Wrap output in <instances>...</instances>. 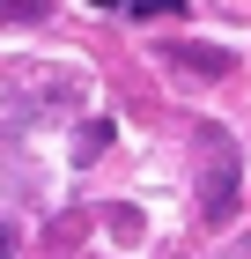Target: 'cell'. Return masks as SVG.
I'll return each instance as SVG.
<instances>
[{"instance_id": "cell-2", "label": "cell", "mask_w": 251, "mask_h": 259, "mask_svg": "<svg viewBox=\"0 0 251 259\" xmlns=\"http://www.w3.org/2000/svg\"><path fill=\"white\" fill-rule=\"evenodd\" d=\"M163 60L185 67V74H229V67H236L222 45H163Z\"/></svg>"}, {"instance_id": "cell-6", "label": "cell", "mask_w": 251, "mask_h": 259, "mask_svg": "<svg viewBox=\"0 0 251 259\" xmlns=\"http://www.w3.org/2000/svg\"><path fill=\"white\" fill-rule=\"evenodd\" d=\"M0 259H8V230H0Z\"/></svg>"}, {"instance_id": "cell-5", "label": "cell", "mask_w": 251, "mask_h": 259, "mask_svg": "<svg viewBox=\"0 0 251 259\" xmlns=\"http://www.w3.org/2000/svg\"><path fill=\"white\" fill-rule=\"evenodd\" d=\"M96 8H126V0H96Z\"/></svg>"}, {"instance_id": "cell-1", "label": "cell", "mask_w": 251, "mask_h": 259, "mask_svg": "<svg viewBox=\"0 0 251 259\" xmlns=\"http://www.w3.org/2000/svg\"><path fill=\"white\" fill-rule=\"evenodd\" d=\"M192 148H199V215L229 222L236 185H244V148H236L222 126H192Z\"/></svg>"}, {"instance_id": "cell-4", "label": "cell", "mask_w": 251, "mask_h": 259, "mask_svg": "<svg viewBox=\"0 0 251 259\" xmlns=\"http://www.w3.org/2000/svg\"><path fill=\"white\" fill-rule=\"evenodd\" d=\"M185 0H140V15H177Z\"/></svg>"}, {"instance_id": "cell-3", "label": "cell", "mask_w": 251, "mask_h": 259, "mask_svg": "<svg viewBox=\"0 0 251 259\" xmlns=\"http://www.w3.org/2000/svg\"><path fill=\"white\" fill-rule=\"evenodd\" d=\"M30 15H44V0H0V22H30Z\"/></svg>"}]
</instances>
